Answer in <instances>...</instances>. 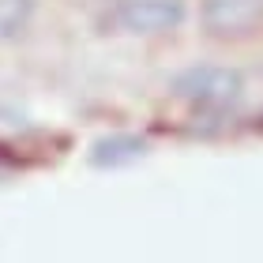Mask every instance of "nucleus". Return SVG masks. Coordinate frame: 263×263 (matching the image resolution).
Segmentation results:
<instances>
[{"label":"nucleus","mask_w":263,"mask_h":263,"mask_svg":"<svg viewBox=\"0 0 263 263\" xmlns=\"http://www.w3.org/2000/svg\"><path fill=\"white\" fill-rule=\"evenodd\" d=\"M199 23L218 42H241L263 30V0H203Z\"/></svg>","instance_id":"nucleus-2"},{"label":"nucleus","mask_w":263,"mask_h":263,"mask_svg":"<svg viewBox=\"0 0 263 263\" xmlns=\"http://www.w3.org/2000/svg\"><path fill=\"white\" fill-rule=\"evenodd\" d=\"M173 94L181 102H188L192 109L199 113H226L241 102L245 94V79L230 68H214V64H203V68H188L173 79Z\"/></svg>","instance_id":"nucleus-1"},{"label":"nucleus","mask_w":263,"mask_h":263,"mask_svg":"<svg viewBox=\"0 0 263 263\" xmlns=\"http://www.w3.org/2000/svg\"><path fill=\"white\" fill-rule=\"evenodd\" d=\"M147 151V143L143 139H132V136H117V139H102L98 147H94V162L98 165H117V162H128V158H139V154Z\"/></svg>","instance_id":"nucleus-5"},{"label":"nucleus","mask_w":263,"mask_h":263,"mask_svg":"<svg viewBox=\"0 0 263 263\" xmlns=\"http://www.w3.org/2000/svg\"><path fill=\"white\" fill-rule=\"evenodd\" d=\"M184 0H117L113 23L128 34H165L184 23Z\"/></svg>","instance_id":"nucleus-3"},{"label":"nucleus","mask_w":263,"mask_h":263,"mask_svg":"<svg viewBox=\"0 0 263 263\" xmlns=\"http://www.w3.org/2000/svg\"><path fill=\"white\" fill-rule=\"evenodd\" d=\"M34 19V0H0V42L15 38Z\"/></svg>","instance_id":"nucleus-4"}]
</instances>
